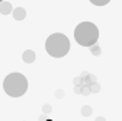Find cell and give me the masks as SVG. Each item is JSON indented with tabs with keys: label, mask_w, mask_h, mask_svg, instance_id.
<instances>
[{
	"label": "cell",
	"mask_w": 122,
	"mask_h": 121,
	"mask_svg": "<svg viewBox=\"0 0 122 121\" xmlns=\"http://www.w3.org/2000/svg\"><path fill=\"white\" fill-rule=\"evenodd\" d=\"M74 38L83 47H92L99 38V29L92 22H81L74 29Z\"/></svg>",
	"instance_id": "obj_1"
},
{
	"label": "cell",
	"mask_w": 122,
	"mask_h": 121,
	"mask_svg": "<svg viewBox=\"0 0 122 121\" xmlns=\"http://www.w3.org/2000/svg\"><path fill=\"white\" fill-rule=\"evenodd\" d=\"M13 16H15V19H16V21H22L26 16V12H25L23 7H18V9L13 10Z\"/></svg>",
	"instance_id": "obj_4"
},
{
	"label": "cell",
	"mask_w": 122,
	"mask_h": 121,
	"mask_svg": "<svg viewBox=\"0 0 122 121\" xmlns=\"http://www.w3.org/2000/svg\"><path fill=\"white\" fill-rule=\"evenodd\" d=\"M3 89L5 92L12 98L22 96L28 89V80L20 73H10L3 80Z\"/></svg>",
	"instance_id": "obj_2"
},
{
	"label": "cell",
	"mask_w": 122,
	"mask_h": 121,
	"mask_svg": "<svg viewBox=\"0 0 122 121\" xmlns=\"http://www.w3.org/2000/svg\"><path fill=\"white\" fill-rule=\"evenodd\" d=\"M22 58H23V61H25V63H32L34 60H35V53H34L32 50H26V51L23 53Z\"/></svg>",
	"instance_id": "obj_5"
},
{
	"label": "cell",
	"mask_w": 122,
	"mask_h": 121,
	"mask_svg": "<svg viewBox=\"0 0 122 121\" xmlns=\"http://www.w3.org/2000/svg\"><path fill=\"white\" fill-rule=\"evenodd\" d=\"M12 12V5L9 2H2L0 3V13L2 15H7Z\"/></svg>",
	"instance_id": "obj_6"
},
{
	"label": "cell",
	"mask_w": 122,
	"mask_h": 121,
	"mask_svg": "<svg viewBox=\"0 0 122 121\" xmlns=\"http://www.w3.org/2000/svg\"><path fill=\"white\" fill-rule=\"evenodd\" d=\"M2 2H5V0H0V3H2Z\"/></svg>",
	"instance_id": "obj_9"
},
{
	"label": "cell",
	"mask_w": 122,
	"mask_h": 121,
	"mask_svg": "<svg viewBox=\"0 0 122 121\" xmlns=\"http://www.w3.org/2000/svg\"><path fill=\"white\" fill-rule=\"evenodd\" d=\"M97 121H103V118H97Z\"/></svg>",
	"instance_id": "obj_8"
},
{
	"label": "cell",
	"mask_w": 122,
	"mask_h": 121,
	"mask_svg": "<svg viewBox=\"0 0 122 121\" xmlns=\"http://www.w3.org/2000/svg\"><path fill=\"white\" fill-rule=\"evenodd\" d=\"M45 50L51 57H64L70 51V41L64 34H52L45 41Z\"/></svg>",
	"instance_id": "obj_3"
},
{
	"label": "cell",
	"mask_w": 122,
	"mask_h": 121,
	"mask_svg": "<svg viewBox=\"0 0 122 121\" xmlns=\"http://www.w3.org/2000/svg\"><path fill=\"white\" fill-rule=\"evenodd\" d=\"M92 3H93L95 6H105V5H108L111 0H90Z\"/></svg>",
	"instance_id": "obj_7"
}]
</instances>
